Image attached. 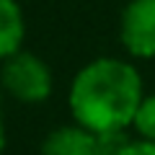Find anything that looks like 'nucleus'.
<instances>
[{"mask_svg": "<svg viewBox=\"0 0 155 155\" xmlns=\"http://www.w3.org/2000/svg\"><path fill=\"white\" fill-rule=\"evenodd\" d=\"M142 93L137 67L116 57H98L78 70L70 83V114L93 134L132 127Z\"/></svg>", "mask_w": 155, "mask_h": 155, "instance_id": "nucleus-1", "label": "nucleus"}, {"mask_svg": "<svg viewBox=\"0 0 155 155\" xmlns=\"http://www.w3.org/2000/svg\"><path fill=\"white\" fill-rule=\"evenodd\" d=\"M0 83L5 88V93L13 96L16 101L39 104V101L49 98L52 93V70L36 54L18 49L16 54L3 60Z\"/></svg>", "mask_w": 155, "mask_h": 155, "instance_id": "nucleus-2", "label": "nucleus"}, {"mask_svg": "<svg viewBox=\"0 0 155 155\" xmlns=\"http://www.w3.org/2000/svg\"><path fill=\"white\" fill-rule=\"evenodd\" d=\"M119 39L132 57H155V0H129L122 13Z\"/></svg>", "mask_w": 155, "mask_h": 155, "instance_id": "nucleus-3", "label": "nucleus"}, {"mask_svg": "<svg viewBox=\"0 0 155 155\" xmlns=\"http://www.w3.org/2000/svg\"><path fill=\"white\" fill-rule=\"evenodd\" d=\"M41 155H96V134L80 124L57 127L44 137Z\"/></svg>", "mask_w": 155, "mask_h": 155, "instance_id": "nucleus-4", "label": "nucleus"}, {"mask_svg": "<svg viewBox=\"0 0 155 155\" xmlns=\"http://www.w3.org/2000/svg\"><path fill=\"white\" fill-rule=\"evenodd\" d=\"M23 34H26V23H23L21 5L16 0H0V60H8L21 49Z\"/></svg>", "mask_w": 155, "mask_h": 155, "instance_id": "nucleus-5", "label": "nucleus"}, {"mask_svg": "<svg viewBox=\"0 0 155 155\" xmlns=\"http://www.w3.org/2000/svg\"><path fill=\"white\" fill-rule=\"evenodd\" d=\"M134 140L127 129H109L96 134V155H129Z\"/></svg>", "mask_w": 155, "mask_h": 155, "instance_id": "nucleus-6", "label": "nucleus"}, {"mask_svg": "<svg viewBox=\"0 0 155 155\" xmlns=\"http://www.w3.org/2000/svg\"><path fill=\"white\" fill-rule=\"evenodd\" d=\"M132 127H134V132L140 134V140L155 142V93L145 96V98L140 101L137 111H134V119H132Z\"/></svg>", "mask_w": 155, "mask_h": 155, "instance_id": "nucleus-7", "label": "nucleus"}, {"mask_svg": "<svg viewBox=\"0 0 155 155\" xmlns=\"http://www.w3.org/2000/svg\"><path fill=\"white\" fill-rule=\"evenodd\" d=\"M129 155H155V142H150V140H134Z\"/></svg>", "mask_w": 155, "mask_h": 155, "instance_id": "nucleus-8", "label": "nucleus"}, {"mask_svg": "<svg viewBox=\"0 0 155 155\" xmlns=\"http://www.w3.org/2000/svg\"><path fill=\"white\" fill-rule=\"evenodd\" d=\"M5 147V127H3V116H0V153Z\"/></svg>", "mask_w": 155, "mask_h": 155, "instance_id": "nucleus-9", "label": "nucleus"}]
</instances>
